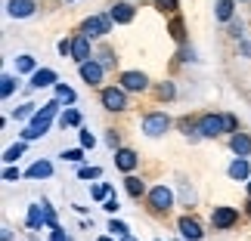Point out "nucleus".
Instances as JSON below:
<instances>
[{
    "instance_id": "17",
    "label": "nucleus",
    "mask_w": 251,
    "mask_h": 241,
    "mask_svg": "<svg viewBox=\"0 0 251 241\" xmlns=\"http://www.w3.org/2000/svg\"><path fill=\"white\" fill-rule=\"evenodd\" d=\"M53 176V164L50 161H34L31 167H28V179H47Z\"/></svg>"
},
{
    "instance_id": "16",
    "label": "nucleus",
    "mask_w": 251,
    "mask_h": 241,
    "mask_svg": "<svg viewBox=\"0 0 251 241\" xmlns=\"http://www.w3.org/2000/svg\"><path fill=\"white\" fill-rule=\"evenodd\" d=\"M109 16H112V22H118V25H127L130 19H133V6H130V3H115Z\"/></svg>"
},
{
    "instance_id": "35",
    "label": "nucleus",
    "mask_w": 251,
    "mask_h": 241,
    "mask_svg": "<svg viewBox=\"0 0 251 241\" xmlns=\"http://www.w3.org/2000/svg\"><path fill=\"white\" fill-rule=\"evenodd\" d=\"M62 158L78 164V161H84V152H81V149H69V152H62Z\"/></svg>"
},
{
    "instance_id": "15",
    "label": "nucleus",
    "mask_w": 251,
    "mask_h": 241,
    "mask_svg": "<svg viewBox=\"0 0 251 241\" xmlns=\"http://www.w3.org/2000/svg\"><path fill=\"white\" fill-rule=\"evenodd\" d=\"M229 149L236 152V158H245L251 152V136H245V133H233V139H229Z\"/></svg>"
},
{
    "instance_id": "29",
    "label": "nucleus",
    "mask_w": 251,
    "mask_h": 241,
    "mask_svg": "<svg viewBox=\"0 0 251 241\" xmlns=\"http://www.w3.org/2000/svg\"><path fill=\"white\" fill-rule=\"evenodd\" d=\"M0 84H3V87H0V93H3V99H6V96L16 90V78H13V74H3V81H0Z\"/></svg>"
},
{
    "instance_id": "1",
    "label": "nucleus",
    "mask_w": 251,
    "mask_h": 241,
    "mask_svg": "<svg viewBox=\"0 0 251 241\" xmlns=\"http://www.w3.org/2000/svg\"><path fill=\"white\" fill-rule=\"evenodd\" d=\"M59 99H53V102H47V105H41V111L31 118V124L22 130V139L25 142H31V139H37V136H44L47 130H50V124H53V118H56V111H59Z\"/></svg>"
},
{
    "instance_id": "34",
    "label": "nucleus",
    "mask_w": 251,
    "mask_h": 241,
    "mask_svg": "<svg viewBox=\"0 0 251 241\" xmlns=\"http://www.w3.org/2000/svg\"><path fill=\"white\" fill-rule=\"evenodd\" d=\"M81 146H84V149H93V146H96V136H93L90 130H81Z\"/></svg>"
},
{
    "instance_id": "47",
    "label": "nucleus",
    "mask_w": 251,
    "mask_h": 241,
    "mask_svg": "<svg viewBox=\"0 0 251 241\" xmlns=\"http://www.w3.org/2000/svg\"><path fill=\"white\" fill-rule=\"evenodd\" d=\"M69 3H72V0H69Z\"/></svg>"
},
{
    "instance_id": "44",
    "label": "nucleus",
    "mask_w": 251,
    "mask_h": 241,
    "mask_svg": "<svg viewBox=\"0 0 251 241\" xmlns=\"http://www.w3.org/2000/svg\"><path fill=\"white\" fill-rule=\"evenodd\" d=\"M100 241H112V238H109V235H102V238H100Z\"/></svg>"
},
{
    "instance_id": "32",
    "label": "nucleus",
    "mask_w": 251,
    "mask_h": 241,
    "mask_svg": "<svg viewBox=\"0 0 251 241\" xmlns=\"http://www.w3.org/2000/svg\"><path fill=\"white\" fill-rule=\"evenodd\" d=\"M155 93H158V99H174V93H177V90H174V84H168V81H165Z\"/></svg>"
},
{
    "instance_id": "19",
    "label": "nucleus",
    "mask_w": 251,
    "mask_h": 241,
    "mask_svg": "<svg viewBox=\"0 0 251 241\" xmlns=\"http://www.w3.org/2000/svg\"><path fill=\"white\" fill-rule=\"evenodd\" d=\"M28 226H31V229H41V226H47V217H44V207H41V204L28 207Z\"/></svg>"
},
{
    "instance_id": "5",
    "label": "nucleus",
    "mask_w": 251,
    "mask_h": 241,
    "mask_svg": "<svg viewBox=\"0 0 251 241\" xmlns=\"http://www.w3.org/2000/svg\"><path fill=\"white\" fill-rule=\"evenodd\" d=\"M109 25H112V16H90L84 22V37H102V34H109Z\"/></svg>"
},
{
    "instance_id": "26",
    "label": "nucleus",
    "mask_w": 251,
    "mask_h": 241,
    "mask_svg": "<svg viewBox=\"0 0 251 241\" xmlns=\"http://www.w3.org/2000/svg\"><path fill=\"white\" fill-rule=\"evenodd\" d=\"M16 68H19V71H31V74L37 71V68H34V59H31V56H19V59H16Z\"/></svg>"
},
{
    "instance_id": "31",
    "label": "nucleus",
    "mask_w": 251,
    "mask_h": 241,
    "mask_svg": "<svg viewBox=\"0 0 251 241\" xmlns=\"http://www.w3.org/2000/svg\"><path fill=\"white\" fill-rule=\"evenodd\" d=\"M171 34H174V41H183V19H171Z\"/></svg>"
},
{
    "instance_id": "38",
    "label": "nucleus",
    "mask_w": 251,
    "mask_h": 241,
    "mask_svg": "<svg viewBox=\"0 0 251 241\" xmlns=\"http://www.w3.org/2000/svg\"><path fill=\"white\" fill-rule=\"evenodd\" d=\"M3 179H6V182H16V179H19V170H16V167H6V170H3Z\"/></svg>"
},
{
    "instance_id": "18",
    "label": "nucleus",
    "mask_w": 251,
    "mask_h": 241,
    "mask_svg": "<svg viewBox=\"0 0 251 241\" xmlns=\"http://www.w3.org/2000/svg\"><path fill=\"white\" fill-rule=\"evenodd\" d=\"M229 179H251L248 176V161L245 158H236L229 164Z\"/></svg>"
},
{
    "instance_id": "30",
    "label": "nucleus",
    "mask_w": 251,
    "mask_h": 241,
    "mask_svg": "<svg viewBox=\"0 0 251 241\" xmlns=\"http://www.w3.org/2000/svg\"><path fill=\"white\" fill-rule=\"evenodd\" d=\"M109 232H112V235H121V238H127V235H130V229L124 226V223H118V219H112V223H109Z\"/></svg>"
},
{
    "instance_id": "40",
    "label": "nucleus",
    "mask_w": 251,
    "mask_h": 241,
    "mask_svg": "<svg viewBox=\"0 0 251 241\" xmlns=\"http://www.w3.org/2000/svg\"><path fill=\"white\" fill-rule=\"evenodd\" d=\"M59 53L62 56H72V41H59Z\"/></svg>"
},
{
    "instance_id": "14",
    "label": "nucleus",
    "mask_w": 251,
    "mask_h": 241,
    "mask_svg": "<svg viewBox=\"0 0 251 241\" xmlns=\"http://www.w3.org/2000/svg\"><path fill=\"white\" fill-rule=\"evenodd\" d=\"M81 78H84L87 84H100V81H102V65L93 62V59L84 62V65H81Z\"/></svg>"
},
{
    "instance_id": "37",
    "label": "nucleus",
    "mask_w": 251,
    "mask_h": 241,
    "mask_svg": "<svg viewBox=\"0 0 251 241\" xmlns=\"http://www.w3.org/2000/svg\"><path fill=\"white\" fill-rule=\"evenodd\" d=\"M102 207H105V210H109V214H115V210H118L121 204H118V198H115V195H112V198H105V204H102Z\"/></svg>"
},
{
    "instance_id": "11",
    "label": "nucleus",
    "mask_w": 251,
    "mask_h": 241,
    "mask_svg": "<svg viewBox=\"0 0 251 241\" xmlns=\"http://www.w3.org/2000/svg\"><path fill=\"white\" fill-rule=\"evenodd\" d=\"M180 235H183V241H201V226L196 223V219H189V217H183L180 219Z\"/></svg>"
},
{
    "instance_id": "7",
    "label": "nucleus",
    "mask_w": 251,
    "mask_h": 241,
    "mask_svg": "<svg viewBox=\"0 0 251 241\" xmlns=\"http://www.w3.org/2000/svg\"><path fill=\"white\" fill-rule=\"evenodd\" d=\"M121 87H124V90H130V93H143L149 87V78L143 71H124L121 74Z\"/></svg>"
},
{
    "instance_id": "13",
    "label": "nucleus",
    "mask_w": 251,
    "mask_h": 241,
    "mask_svg": "<svg viewBox=\"0 0 251 241\" xmlns=\"http://www.w3.org/2000/svg\"><path fill=\"white\" fill-rule=\"evenodd\" d=\"M53 84H56V71L53 68H37L31 74V87H34V90H41V87H53Z\"/></svg>"
},
{
    "instance_id": "43",
    "label": "nucleus",
    "mask_w": 251,
    "mask_h": 241,
    "mask_svg": "<svg viewBox=\"0 0 251 241\" xmlns=\"http://www.w3.org/2000/svg\"><path fill=\"white\" fill-rule=\"evenodd\" d=\"M121 241H137V238H133V235H127V238H121Z\"/></svg>"
},
{
    "instance_id": "33",
    "label": "nucleus",
    "mask_w": 251,
    "mask_h": 241,
    "mask_svg": "<svg viewBox=\"0 0 251 241\" xmlns=\"http://www.w3.org/2000/svg\"><path fill=\"white\" fill-rule=\"evenodd\" d=\"M100 173H102L100 167H81L78 176H81V179H100Z\"/></svg>"
},
{
    "instance_id": "2",
    "label": "nucleus",
    "mask_w": 251,
    "mask_h": 241,
    "mask_svg": "<svg viewBox=\"0 0 251 241\" xmlns=\"http://www.w3.org/2000/svg\"><path fill=\"white\" fill-rule=\"evenodd\" d=\"M196 133L205 139H214L220 133H226V118L224 114H201L199 124H196Z\"/></svg>"
},
{
    "instance_id": "8",
    "label": "nucleus",
    "mask_w": 251,
    "mask_h": 241,
    "mask_svg": "<svg viewBox=\"0 0 251 241\" xmlns=\"http://www.w3.org/2000/svg\"><path fill=\"white\" fill-rule=\"evenodd\" d=\"M236 207H214V214H211V223H214V229H229V226H236Z\"/></svg>"
},
{
    "instance_id": "27",
    "label": "nucleus",
    "mask_w": 251,
    "mask_h": 241,
    "mask_svg": "<svg viewBox=\"0 0 251 241\" xmlns=\"http://www.w3.org/2000/svg\"><path fill=\"white\" fill-rule=\"evenodd\" d=\"M34 114H37V105H31V102H25L22 109H16V118H19V121H25V118H34Z\"/></svg>"
},
{
    "instance_id": "21",
    "label": "nucleus",
    "mask_w": 251,
    "mask_h": 241,
    "mask_svg": "<svg viewBox=\"0 0 251 241\" xmlns=\"http://www.w3.org/2000/svg\"><path fill=\"white\" fill-rule=\"evenodd\" d=\"M78 124H81V114L75 111V109H65V111L59 114V127H62V130H65V127H78Z\"/></svg>"
},
{
    "instance_id": "42",
    "label": "nucleus",
    "mask_w": 251,
    "mask_h": 241,
    "mask_svg": "<svg viewBox=\"0 0 251 241\" xmlns=\"http://www.w3.org/2000/svg\"><path fill=\"white\" fill-rule=\"evenodd\" d=\"M109 146H112V149H118V133H115V130L109 133Z\"/></svg>"
},
{
    "instance_id": "45",
    "label": "nucleus",
    "mask_w": 251,
    "mask_h": 241,
    "mask_svg": "<svg viewBox=\"0 0 251 241\" xmlns=\"http://www.w3.org/2000/svg\"><path fill=\"white\" fill-rule=\"evenodd\" d=\"M248 195H251V179H248Z\"/></svg>"
},
{
    "instance_id": "6",
    "label": "nucleus",
    "mask_w": 251,
    "mask_h": 241,
    "mask_svg": "<svg viewBox=\"0 0 251 241\" xmlns=\"http://www.w3.org/2000/svg\"><path fill=\"white\" fill-rule=\"evenodd\" d=\"M149 204H152V210H168L174 204V192L168 186H155L149 192Z\"/></svg>"
},
{
    "instance_id": "41",
    "label": "nucleus",
    "mask_w": 251,
    "mask_h": 241,
    "mask_svg": "<svg viewBox=\"0 0 251 241\" xmlns=\"http://www.w3.org/2000/svg\"><path fill=\"white\" fill-rule=\"evenodd\" d=\"M9 238H13V229L3 226V229H0V241H9Z\"/></svg>"
},
{
    "instance_id": "28",
    "label": "nucleus",
    "mask_w": 251,
    "mask_h": 241,
    "mask_svg": "<svg viewBox=\"0 0 251 241\" xmlns=\"http://www.w3.org/2000/svg\"><path fill=\"white\" fill-rule=\"evenodd\" d=\"M93 198H96V201L112 198V186H109V182H100V186H93Z\"/></svg>"
},
{
    "instance_id": "36",
    "label": "nucleus",
    "mask_w": 251,
    "mask_h": 241,
    "mask_svg": "<svg viewBox=\"0 0 251 241\" xmlns=\"http://www.w3.org/2000/svg\"><path fill=\"white\" fill-rule=\"evenodd\" d=\"M158 3V9H165V13H174L177 9V0H155Z\"/></svg>"
},
{
    "instance_id": "20",
    "label": "nucleus",
    "mask_w": 251,
    "mask_h": 241,
    "mask_svg": "<svg viewBox=\"0 0 251 241\" xmlns=\"http://www.w3.org/2000/svg\"><path fill=\"white\" fill-rule=\"evenodd\" d=\"M233 6H236V0H217V19L220 22H229V19H233Z\"/></svg>"
},
{
    "instance_id": "23",
    "label": "nucleus",
    "mask_w": 251,
    "mask_h": 241,
    "mask_svg": "<svg viewBox=\"0 0 251 241\" xmlns=\"http://www.w3.org/2000/svg\"><path fill=\"white\" fill-rule=\"evenodd\" d=\"M124 186H127V195H130V198H140V195H143V179L127 176V179H124Z\"/></svg>"
},
{
    "instance_id": "24",
    "label": "nucleus",
    "mask_w": 251,
    "mask_h": 241,
    "mask_svg": "<svg viewBox=\"0 0 251 241\" xmlns=\"http://www.w3.org/2000/svg\"><path fill=\"white\" fill-rule=\"evenodd\" d=\"M22 152H25V142H16L13 149L3 152V161H6V164H16V158H22Z\"/></svg>"
},
{
    "instance_id": "3",
    "label": "nucleus",
    "mask_w": 251,
    "mask_h": 241,
    "mask_svg": "<svg viewBox=\"0 0 251 241\" xmlns=\"http://www.w3.org/2000/svg\"><path fill=\"white\" fill-rule=\"evenodd\" d=\"M168 127H171V118L165 111H152L143 118V133L146 136H161V133H168Z\"/></svg>"
},
{
    "instance_id": "9",
    "label": "nucleus",
    "mask_w": 251,
    "mask_h": 241,
    "mask_svg": "<svg viewBox=\"0 0 251 241\" xmlns=\"http://www.w3.org/2000/svg\"><path fill=\"white\" fill-rule=\"evenodd\" d=\"M72 59L78 62V65L90 62V37L78 34V37H75V41H72Z\"/></svg>"
},
{
    "instance_id": "10",
    "label": "nucleus",
    "mask_w": 251,
    "mask_h": 241,
    "mask_svg": "<svg viewBox=\"0 0 251 241\" xmlns=\"http://www.w3.org/2000/svg\"><path fill=\"white\" fill-rule=\"evenodd\" d=\"M34 9H37L34 0H9V3H6V13L13 19H28Z\"/></svg>"
},
{
    "instance_id": "46",
    "label": "nucleus",
    "mask_w": 251,
    "mask_h": 241,
    "mask_svg": "<svg viewBox=\"0 0 251 241\" xmlns=\"http://www.w3.org/2000/svg\"><path fill=\"white\" fill-rule=\"evenodd\" d=\"M248 214H251V201H248Z\"/></svg>"
},
{
    "instance_id": "25",
    "label": "nucleus",
    "mask_w": 251,
    "mask_h": 241,
    "mask_svg": "<svg viewBox=\"0 0 251 241\" xmlns=\"http://www.w3.org/2000/svg\"><path fill=\"white\" fill-rule=\"evenodd\" d=\"M41 207H44V217H47V226H50V229H53V232H56V229H59V223H56V210L50 207V201H41Z\"/></svg>"
},
{
    "instance_id": "4",
    "label": "nucleus",
    "mask_w": 251,
    "mask_h": 241,
    "mask_svg": "<svg viewBox=\"0 0 251 241\" xmlns=\"http://www.w3.org/2000/svg\"><path fill=\"white\" fill-rule=\"evenodd\" d=\"M100 99H102V109H109V111H124L127 109V96H124V90H118V87H105Z\"/></svg>"
},
{
    "instance_id": "22",
    "label": "nucleus",
    "mask_w": 251,
    "mask_h": 241,
    "mask_svg": "<svg viewBox=\"0 0 251 241\" xmlns=\"http://www.w3.org/2000/svg\"><path fill=\"white\" fill-rule=\"evenodd\" d=\"M56 99H59L62 105H72L75 102V90H72V87H65V84H56Z\"/></svg>"
},
{
    "instance_id": "12",
    "label": "nucleus",
    "mask_w": 251,
    "mask_h": 241,
    "mask_svg": "<svg viewBox=\"0 0 251 241\" xmlns=\"http://www.w3.org/2000/svg\"><path fill=\"white\" fill-rule=\"evenodd\" d=\"M137 152H130V149H118L115 152V164H118V170H124V173H130L133 167H137Z\"/></svg>"
},
{
    "instance_id": "39",
    "label": "nucleus",
    "mask_w": 251,
    "mask_h": 241,
    "mask_svg": "<svg viewBox=\"0 0 251 241\" xmlns=\"http://www.w3.org/2000/svg\"><path fill=\"white\" fill-rule=\"evenodd\" d=\"M50 241H72V235H65L62 229H56V232L50 235Z\"/></svg>"
}]
</instances>
